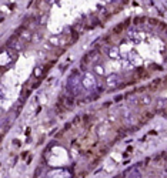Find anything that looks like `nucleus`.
I'll return each mask as SVG.
<instances>
[{"label":"nucleus","mask_w":167,"mask_h":178,"mask_svg":"<svg viewBox=\"0 0 167 178\" xmlns=\"http://www.w3.org/2000/svg\"><path fill=\"white\" fill-rule=\"evenodd\" d=\"M151 103V97L150 96H146V97H141L139 101H137V104L139 106H149Z\"/></svg>","instance_id":"nucleus-1"},{"label":"nucleus","mask_w":167,"mask_h":178,"mask_svg":"<svg viewBox=\"0 0 167 178\" xmlns=\"http://www.w3.org/2000/svg\"><path fill=\"white\" fill-rule=\"evenodd\" d=\"M153 117V113H147V114H143L141 117H140V123H147L150 118Z\"/></svg>","instance_id":"nucleus-2"},{"label":"nucleus","mask_w":167,"mask_h":178,"mask_svg":"<svg viewBox=\"0 0 167 178\" xmlns=\"http://www.w3.org/2000/svg\"><path fill=\"white\" fill-rule=\"evenodd\" d=\"M158 84H160V80H156V81H153V83L150 84V87H149V90H151V91H154V90H158Z\"/></svg>","instance_id":"nucleus-3"},{"label":"nucleus","mask_w":167,"mask_h":178,"mask_svg":"<svg viewBox=\"0 0 167 178\" xmlns=\"http://www.w3.org/2000/svg\"><path fill=\"white\" fill-rule=\"evenodd\" d=\"M127 24H129V20H127V22H126L124 24H119V26L116 27V30H114V33H120L121 30H124V29H126V26H127Z\"/></svg>","instance_id":"nucleus-4"},{"label":"nucleus","mask_w":167,"mask_h":178,"mask_svg":"<svg viewBox=\"0 0 167 178\" xmlns=\"http://www.w3.org/2000/svg\"><path fill=\"white\" fill-rule=\"evenodd\" d=\"M149 22H150V23H151V24H158V23H160V22H158V20H153V19H150V20H149Z\"/></svg>","instance_id":"nucleus-5"},{"label":"nucleus","mask_w":167,"mask_h":178,"mask_svg":"<svg viewBox=\"0 0 167 178\" xmlns=\"http://www.w3.org/2000/svg\"><path fill=\"white\" fill-rule=\"evenodd\" d=\"M141 22H144V19H137V20H134V23H141Z\"/></svg>","instance_id":"nucleus-6"},{"label":"nucleus","mask_w":167,"mask_h":178,"mask_svg":"<svg viewBox=\"0 0 167 178\" xmlns=\"http://www.w3.org/2000/svg\"><path fill=\"white\" fill-rule=\"evenodd\" d=\"M2 138H3V135H0V141H2Z\"/></svg>","instance_id":"nucleus-7"}]
</instances>
